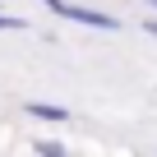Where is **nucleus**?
<instances>
[{"mask_svg":"<svg viewBox=\"0 0 157 157\" xmlns=\"http://www.w3.org/2000/svg\"><path fill=\"white\" fill-rule=\"evenodd\" d=\"M60 19H69V23H83V28H102V33H116L120 28V19L116 14H106V10H88V5H69V0H56L51 5Z\"/></svg>","mask_w":157,"mask_h":157,"instance_id":"nucleus-1","label":"nucleus"},{"mask_svg":"<svg viewBox=\"0 0 157 157\" xmlns=\"http://www.w3.org/2000/svg\"><path fill=\"white\" fill-rule=\"evenodd\" d=\"M28 116H33V120H46V125H65V120H69V111L56 106V102H28Z\"/></svg>","mask_w":157,"mask_h":157,"instance_id":"nucleus-2","label":"nucleus"},{"mask_svg":"<svg viewBox=\"0 0 157 157\" xmlns=\"http://www.w3.org/2000/svg\"><path fill=\"white\" fill-rule=\"evenodd\" d=\"M33 152H42V157H65V143H60V139H33Z\"/></svg>","mask_w":157,"mask_h":157,"instance_id":"nucleus-3","label":"nucleus"},{"mask_svg":"<svg viewBox=\"0 0 157 157\" xmlns=\"http://www.w3.org/2000/svg\"><path fill=\"white\" fill-rule=\"evenodd\" d=\"M10 28H14V33H23L28 23H23V19H5V14H0V33H10Z\"/></svg>","mask_w":157,"mask_h":157,"instance_id":"nucleus-4","label":"nucleus"},{"mask_svg":"<svg viewBox=\"0 0 157 157\" xmlns=\"http://www.w3.org/2000/svg\"><path fill=\"white\" fill-rule=\"evenodd\" d=\"M143 33H148V37H157V19H143Z\"/></svg>","mask_w":157,"mask_h":157,"instance_id":"nucleus-5","label":"nucleus"},{"mask_svg":"<svg viewBox=\"0 0 157 157\" xmlns=\"http://www.w3.org/2000/svg\"><path fill=\"white\" fill-rule=\"evenodd\" d=\"M148 5H152V10H157V0H148Z\"/></svg>","mask_w":157,"mask_h":157,"instance_id":"nucleus-6","label":"nucleus"}]
</instances>
